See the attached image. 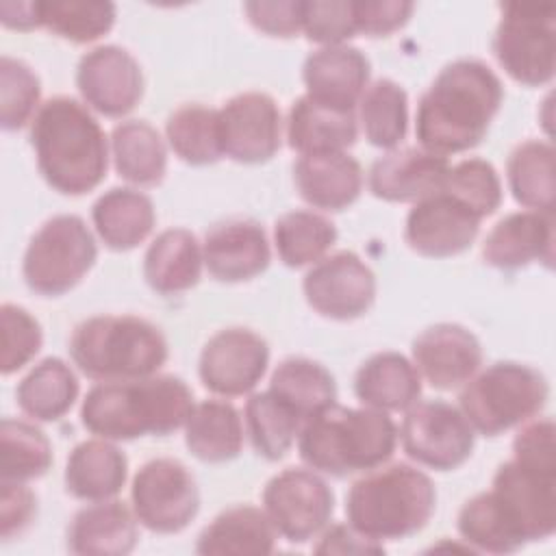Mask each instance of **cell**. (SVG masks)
Segmentation results:
<instances>
[{"instance_id":"obj_1","label":"cell","mask_w":556,"mask_h":556,"mask_svg":"<svg viewBox=\"0 0 556 556\" xmlns=\"http://www.w3.org/2000/svg\"><path fill=\"white\" fill-rule=\"evenodd\" d=\"M495 72L478 59L445 65L417 104L415 135L424 150L445 156L478 146L502 106Z\"/></svg>"},{"instance_id":"obj_2","label":"cell","mask_w":556,"mask_h":556,"mask_svg":"<svg viewBox=\"0 0 556 556\" xmlns=\"http://www.w3.org/2000/svg\"><path fill=\"white\" fill-rule=\"evenodd\" d=\"M30 143L39 174L63 195H83L106 176L104 130L74 98L56 96L37 109L30 122Z\"/></svg>"},{"instance_id":"obj_3","label":"cell","mask_w":556,"mask_h":556,"mask_svg":"<svg viewBox=\"0 0 556 556\" xmlns=\"http://www.w3.org/2000/svg\"><path fill=\"white\" fill-rule=\"evenodd\" d=\"M193 410L191 389L176 376H148L96 384L83 400V426L106 441L146 434L165 437L187 424Z\"/></svg>"},{"instance_id":"obj_4","label":"cell","mask_w":556,"mask_h":556,"mask_svg":"<svg viewBox=\"0 0 556 556\" xmlns=\"http://www.w3.org/2000/svg\"><path fill=\"white\" fill-rule=\"evenodd\" d=\"M397 445V426L376 408L332 404L306 419L298 434L300 458L315 471L343 478L387 463Z\"/></svg>"},{"instance_id":"obj_5","label":"cell","mask_w":556,"mask_h":556,"mask_svg":"<svg viewBox=\"0 0 556 556\" xmlns=\"http://www.w3.org/2000/svg\"><path fill=\"white\" fill-rule=\"evenodd\" d=\"M437 491L417 467L393 463L358 478L345 495L348 523L378 543L419 532L432 517Z\"/></svg>"},{"instance_id":"obj_6","label":"cell","mask_w":556,"mask_h":556,"mask_svg":"<svg viewBox=\"0 0 556 556\" xmlns=\"http://www.w3.org/2000/svg\"><path fill=\"white\" fill-rule=\"evenodd\" d=\"M74 365L93 380H137L154 376L167 361V341L137 315H96L80 321L70 337Z\"/></svg>"},{"instance_id":"obj_7","label":"cell","mask_w":556,"mask_h":556,"mask_svg":"<svg viewBox=\"0 0 556 556\" xmlns=\"http://www.w3.org/2000/svg\"><path fill=\"white\" fill-rule=\"evenodd\" d=\"M500 534L513 552L556 530V460L513 456L482 493Z\"/></svg>"},{"instance_id":"obj_8","label":"cell","mask_w":556,"mask_h":556,"mask_svg":"<svg viewBox=\"0 0 556 556\" xmlns=\"http://www.w3.org/2000/svg\"><path fill=\"white\" fill-rule=\"evenodd\" d=\"M547 397L549 387L539 369L500 361L465 382L458 395V408L473 432L497 437L539 415Z\"/></svg>"},{"instance_id":"obj_9","label":"cell","mask_w":556,"mask_h":556,"mask_svg":"<svg viewBox=\"0 0 556 556\" xmlns=\"http://www.w3.org/2000/svg\"><path fill=\"white\" fill-rule=\"evenodd\" d=\"M98 248L87 224L78 215L50 217L28 241L22 274L30 291L63 295L93 267Z\"/></svg>"},{"instance_id":"obj_10","label":"cell","mask_w":556,"mask_h":556,"mask_svg":"<svg viewBox=\"0 0 556 556\" xmlns=\"http://www.w3.org/2000/svg\"><path fill=\"white\" fill-rule=\"evenodd\" d=\"M556 9L552 4H504L493 35V54L504 72L526 85L539 87L554 78Z\"/></svg>"},{"instance_id":"obj_11","label":"cell","mask_w":556,"mask_h":556,"mask_svg":"<svg viewBox=\"0 0 556 556\" xmlns=\"http://www.w3.org/2000/svg\"><path fill=\"white\" fill-rule=\"evenodd\" d=\"M130 500L137 521L159 534L185 530L200 510L198 482L174 458H154L141 465L132 478Z\"/></svg>"},{"instance_id":"obj_12","label":"cell","mask_w":556,"mask_h":556,"mask_svg":"<svg viewBox=\"0 0 556 556\" xmlns=\"http://www.w3.org/2000/svg\"><path fill=\"white\" fill-rule=\"evenodd\" d=\"M400 439L406 456L415 463L450 471L471 456L476 434L460 408L441 400H428L408 408Z\"/></svg>"},{"instance_id":"obj_13","label":"cell","mask_w":556,"mask_h":556,"mask_svg":"<svg viewBox=\"0 0 556 556\" xmlns=\"http://www.w3.org/2000/svg\"><path fill=\"white\" fill-rule=\"evenodd\" d=\"M263 506L280 536L306 543L330 521L334 495L315 471L289 467L265 484Z\"/></svg>"},{"instance_id":"obj_14","label":"cell","mask_w":556,"mask_h":556,"mask_svg":"<svg viewBox=\"0 0 556 556\" xmlns=\"http://www.w3.org/2000/svg\"><path fill=\"white\" fill-rule=\"evenodd\" d=\"M306 302L328 319H356L376 300V276L354 252H337L317 261L302 282Z\"/></svg>"},{"instance_id":"obj_15","label":"cell","mask_w":556,"mask_h":556,"mask_svg":"<svg viewBox=\"0 0 556 556\" xmlns=\"http://www.w3.org/2000/svg\"><path fill=\"white\" fill-rule=\"evenodd\" d=\"M269 365L267 341L250 328H224L202 348L198 374L202 384L224 397L250 393Z\"/></svg>"},{"instance_id":"obj_16","label":"cell","mask_w":556,"mask_h":556,"mask_svg":"<svg viewBox=\"0 0 556 556\" xmlns=\"http://www.w3.org/2000/svg\"><path fill=\"white\" fill-rule=\"evenodd\" d=\"M76 87L83 100L106 117L130 113L143 96V72L119 46H98L80 56Z\"/></svg>"},{"instance_id":"obj_17","label":"cell","mask_w":556,"mask_h":556,"mask_svg":"<svg viewBox=\"0 0 556 556\" xmlns=\"http://www.w3.org/2000/svg\"><path fill=\"white\" fill-rule=\"evenodd\" d=\"M478 230L480 217L439 189L417 200L408 211L404 239L421 256L447 258L465 252L476 241Z\"/></svg>"},{"instance_id":"obj_18","label":"cell","mask_w":556,"mask_h":556,"mask_svg":"<svg viewBox=\"0 0 556 556\" xmlns=\"http://www.w3.org/2000/svg\"><path fill=\"white\" fill-rule=\"evenodd\" d=\"M224 154L237 163H265L280 148V111L271 96L245 91L219 109Z\"/></svg>"},{"instance_id":"obj_19","label":"cell","mask_w":556,"mask_h":556,"mask_svg":"<svg viewBox=\"0 0 556 556\" xmlns=\"http://www.w3.org/2000/svg\"><path fill=\"white\" fill-rule=\"evenodd\" d=\"M413 365L430 387H463L482 365L480 341L458 324H434L413 341Z\"/></svg>"},{"instance_id":"obj_20","label":"cell","mask_w":556,"mask_h":556,"mask_svg":"<svg viewBox=\"0 0 556 556\" xmlns=\"http://www.w3.org/2000/svg\"><path fill=\"white\" fill-rule=\"evenodd\" d=\"M202 256L219 282H243L263 274L271 261L265 230L252 219H226L204 235Z\"/></svg>"},{"instance_id":"obj_21","label":"cell","mask_w":556,"mask_h":556,"mask_svg":"<svg viewBox=\"0 0 556 556\" xmlns=\"http://www.w3.org/2000/svg\"><path fill=\"white\" fill-rule=\"evenodd\" d=\"M302 78L306 96L315 102L339 111H354L367 89L369 61L354 46H324L306 56Z\"/></svg>"},{"instance_id":"obj_22","label":"cell","mask_w":556,"mask_h":556,"mask_svg":"<svg viewBox=\"0 0 556 556\" xmlns=\"http://www.w3.org/2000/svg\"><path fill=\"white\" fill-rule=\"evenodd\" d=\"M482 258L495 269H519L534 261L552 267L554 213L517 211L502 217L482 243Z\"/></svg>"},{"instance_id":"obj_23","label":"cell","mask_w":556,"mask_h":556,"mask_svg":"<svg viewBox=\"0 0 556 556\" xmlns=\"http://www.w3.org/2000/svg\"><path fill=\"white\" fill-rule=\"evenodd\" d=\"M450 163L424 148H400L369 167V191L387 202H417L443 187Z\"/></svg>"},{"instance_id":"obj_24","label":"cell","mask_w":556,"mask_h":556,"mask_svg":"<svg viewBox=\"0 0 556 556\" xmlns=\"http://www.w3.org/2000/svg\"><path fill=\"white\" fill-rule=\"evenodd\" d=\"M293 182L304 202L321 211H343L363 189V169L345 152L300 154L293 163Z\"/></svg>"},{"instance_id":"obj_25","label":"cell","mask_w":556,"mask_h":556,"mask_svg":"<svg viewBox=\"0 0 556 556\" xmlns=\"http://www.w3.org/2000/svg\"><path fill=\"white\" fill-rule=\"evenodd\" d=\"M137 545V517L124 502L102 500L80 508L67 528V549L80 556H124Z\"/></svg>"},{"instance_id":"obj_26","label":"cell","mask_w":556,"mask_h":556,"mask_svg":"<svg viewBox=\"0 0 556 556\" xmlns=\"http://www.w3.org/2000/svg\"><path fill=\"white\" fill-rule=\"evenodd\" d=\"M354 393L376 410H408L421 395V376L400 352H378L358 367Z\"/></svg>"},{"instance_id":"obj_27","label":"cell","mask_w":556,"mask_h":556,"mask_svg":"<svg viewBox=\"0 0 556 556\" xmlns=\"http://www.w3.org/2000/svg\"><path fill=\"white\" fill-rule=\"evenodd\" d=\"M202 248L193 232L169 228L156 235L143 256V278L152 291L176 295L198 285L202 274Z\"/></svg>"},{"instance_id":"obj_28","label":"cell","mask_w":556,"mask_h":556,"mask_svg":"<svg viewBox=\"0 0 556 556\" xmlns=\"http://www.w3.org/2000/svg\"><path fill=\"white\" fill-rule=\"evenodd\" d=\"M128 476V460L119 447L106 439L78 443L65 465L67 491L85 502L113 500Z\"/></svg>"},{"instance_id":"obj_29","label":"cell","mask_w":556,"mask_h":556,"mask_svg":"<svg viewBox=\"0 0 556 556\" xmlns=\"http://www.w3.org/2000/svg\"><path fill=\"white\" fill-rule=\"evenodd\" d=\"M358 128L354 111H339L315 102L311 96L298 98L287 115V139L300 154L345 152L356 141Z\"/></svg>"},{"instance_id":"obj_30","label":"cell","mask_w":556,"mask_h":556,"mask_svg":"<svg viewBox=\"0 0 556 556\" xmlns=\"http://www.w3.org/2000/svg\"><path fill=\"white\" fill-rule=\"evenodd\" d=\"M276 528L265 510L248 504L219 513L198 536V554H243L263 556L276 547Z\"/></svg>"},{"instance_id":"obj_31","label":"cell","mask_w":556,"mask_h":556,"mask_svg":"<svg viewBox=\"0 0 556 556\" xmlns=\"http://www.w3.org/2000/svg\"><path fill=\"white\" fill-rule=\"evenodd\" d=\"M91 219L106 248L126 252L146 241L154 228L156 215L154 204L146 193L128 187H113L96 200Z\"/></svg>"},{"instance_id":"obj_32","label":"cell","mask_w":556,"mask_h":556,"mask_svg":"<svg viewBox=\"0 0 556 556\" xmlns=\"http://www.w3.org/2000/svg\"><path fill=\"white\" fill-rule=\"evenodd\" d=\"M189 452L204 463H226L239 456L243 445V424L239 410L224 400L193 404L185 424Z\"/></svg>"},{"instance_id":"obj_33","label":"cell","mask_w":556,"mask_h":556,"mask_svg":"<svg viewBox=\"0 0 556 556\" xmlns=\"http://www.w3.org/2000/svg\"><path fill=\"white\" fill-rule=\"evenodd\" d=\"M115 172L139 187H154L167 169V150L154 126L143 119L122 122L111 132Z\"/></svg>"},{"instance_id":"obj_34","label":"cell","mask_w":556,"mask_h":556,"mask_svg":"<svg viewBox=\"0 0 556 556\" xmlns=\"http://www.w3.org/2000/svg\"><path fill=\"white\" fill-rule=\"evenodd\" d=\"M269 391L302 421L337 402V382L317 361L304 356L285 358L271 374Z\"/></svg>"},{"instance_id":"obj_35","label":"cell","mask_w":556,"mask_h":556,"mask_svg":"<svg viewBox=\"0 0 556 556\" xmlns=\"http://www.w3.org/2000/svg\"><path fill=\"white\" fill-rule=\"evenodd\" d=\"M15 397L28 417L37 421H56L78 397V380L67 363L48 356L22 378Z\"/></svg>"},{"instance_id":"obj_36","label":"cell","mask_w":556,"mask_h":556,"mask_svg":"<svg viewBox=\"0 0 556 556\" xmlns=\"http://www.w3.org/2000/svg\"><path fill=\"white\" fill-rule=\"evenodd\" d=\"M506 178L513 198L541 213H554V146L543 139L519 143L506 163Z\"/></svg>"},{"instance_id":"obj_37","label":"cell","mask_w":556,"mask_h":556,"mask_svg":"<svg viewBox=\"0 0 556 556\" xmlns=\"http://www.w3.org/2000/svg\"><path fill=\"white\" fill-rule=\"evenodd\" d=\"M165 135L176 156L189 165H211L224 156L217 109L182 104L167 117Z\"/></svg>"},{"instance_id":"obj_38","label":"cell","mask_w":556,"mask_h":556,"mask_svg":"<svg viewBox=\"0 0 556 556\" xmlns=\"http://www.w3.org/2000/svg\"><path fill=\"white\" fill-rule=\"evenodd\" d=\"M302 419L269 389L245 402V426L252 447L267 460H280L300 434Z\"/></svg>"},{"instance_id":"obj_39","label":"cell","mask_w":556,"mask_h":556,"mask_svg":"<svg viewBox=\"0 0 556 556\" xmlns=\"http://www.w3.org/2000/svg\"><path fill=\"white\" fill-rule=\"evenodd\" d=\"M334 241V224L315 211H289L274 226V243L287 267H304L321 261Z\"/></svg>"},{"instance_id":"obj_40","label":"cell","mask_w":556,"mask_h":556,"mask_svg":"<svg viewBox=\"0 0 556 556\" xmlns=\"http://www.w3.org/2000/svg\"><path fill=\"white\" fill-rule=\"evenodd\" d=\"M358 113L365 139L371 146L391 150L406 137L408 98L397 83L389 78L371 83L358 100Z\"/></svg>"},{"instance_id":"obj_41","label":"cell","mask_w":556,"mask_h":556,"mask_svg":"<svg viewBox=\"0 0 556 556\" xmlns=\"http://www.w3.org/2000/svg\"><path fill=\"white\" fill-rule=\"evenodd\" d=\"M52 465L48 437L30 421L4 417L0 426V480L26 482Z\"/></svg>"},{"instance_id":"obj_42","label":"cell","mask_w":556,"mask_h":556,"mask_svg":"<svg viewBox=\"0 0 556 556\" xmlns=\"http://www.w3.org/2000/svg\"><path fill=\"white\" fill-rule=\"evenodd\" d=\"M115 13L117 9L113 2H37L39 28H48L54 35L74 43H89L106 35L113 28Z\"/></svg>"},{"instance_id":"obj_43","label":"cell","mask_w":556,"mask_h":556,"mask_svg":"<svg viewBox=\"0 0 556 556\" xmlns=\"http://www.w3.org/2000/svg\"><path fill=\"white\" fill-rule=\"evenodd\" d=\"M441 191L458 200L480 219L495 213L502 202L500 176L484 159H465L450 165Z\"/></svg>"},{"instance_id":"obj_44","label":"cell","mask_w":556,"mask_h":556,"mask_svg":"<svg viewBox=\"0 0 556 556\" xmlns=\"http://www.w3.org/2000/svg\"><path fill=\"white\" fill-rule=\"evenodd\" d=\"M41 85L37 74L20 59L0 61V124L4 130H17L33 122L39 104Z\"/></svg>"},{"instance_id":"obj_45","label":"cell","mask_w":556,"mask_h":556,"mask_svg":"<svg viewBox=\"0 0 556 556\" xmlns=\"http://www.w3.org/2000/svg\"><path fill=\"white\" fill-rule=\"evenodd\" d=\"M300 17L306 39L324 46H339L358 35L354 0H300Z\"/></svg>"},{"instance_id":"obj_46","label":"cell","mask_w":556,"mask_h":556,"mask_svg":"<svg viewBox=\"0 0 556 556\" xmlns=\"http://www.w3.org/2000/svg\"><path fill=\"white\" fill-rule=\"evenodd\" d=\"M2 361L4 376L22 369L39 352L43 332L39 321L17 304H2Z\"/></svg>"},{"instance_id":"obj_47","label":"cell","mask_w":556,"mask_h":556,"mask_svg":"<svg viewBox=\"0 0 556 556\" xmlns=\"http://www.w3.org/2000/svg\"><path fill=\"white\" fill-rule=\"evenodd\" d=\"M415 4L402 0H354L356 30L367 37H387L402 28Z\"/></svg>"},{"instance_id":"obj_48","label":"cell","mask_w":556,"mask_h":556,"mask_svg":"<svg viewBox=\"0 0 556 556\" xmlns=\"http://www.w3.org/2000/svg\"><path fill=\"white\" fill-rule=\"evenodd\" d=\"M243 11L250 24L271 37H293L302 33L300 0H274V2H245Z\"/></svg>"},{"instance_id":"obj_49","label":"cell","mask_w":556,"mask_h":556,"mask_svg":"<svg viewBox=\"0 0 556 556\" xmlns=\"http://www.w3.org/2000/svg\"><path fill=\"white\" fill-rule=\"evenodd\" d=\"M0 536L9 541L30 526L37 513V500L24 482L0 480Z\"/></svg>"},{"instance_id":"obj_50","label":"cell","mask_w":556,"mask_h":556,"mask_svg":"<svg viewBox=\"0 0 556 556\" xmlns=\"http://www.w3.org/2000/svg\"><path fill=\"white\" fill-rule=\"evenodd\" d=\"M317 554H382L384 547L382 543L363 536L356 532L350 523L348 526H330L319 543L315 545Z\"/></svg>"},{"instance_id":"obj_51","label":"cell","mask_w":556,"mask_h":556,"mask_svg":"<svg viewBox=\"0 0 556 556\" xmlns=\"http://www.w3.org/2000/svg\"><path fill=\"white\" fill-rule=\"evenodd\" d=\"M0 20L7 28H15V30L39 28L37 2H2Z\"/></svg>"}]
</instances>
